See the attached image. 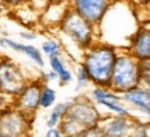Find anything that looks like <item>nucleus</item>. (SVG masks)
<instances>
[{
	"mask_svg": "<svg viewBox=\"0 0 150 137\" xmlns=\"http://www.w3.org/2000/svg\"><path fill=\"white\" fill-rule=\"evenodd\" d=\"M143 25H146V27H147V28H149V29H150V21H147V22H146V24H143Z\"/></svg>",
	"mask_w": 150,
	"mask_h": 137,
	"instance_id": "obj_32",
	"label": "nucleus"
},
{
	"mask_svg": "<svg viewBox=\"0 0 150 137\" xmlns=\"http://www.w3.org/2000/svg\"><path fill=\"white\" fill-rule=\"evenodd\" d=\"M128 4L132 6L134 10H139V8H143L147 4H150V0H128Z\"/></svg>",
	"mask_w": 150,
	"mask_h": 137,
	"instance_id": "obj_25",
	"label": "nucleus"
},
{
	"mask_svg": "<svg viewBox=\"0 0 150 137\" xmlns=\"http://www.w3.org/2000/svg\"><path fill=\"white\" fill-rule=\"evenodd\" d=\"M49 67L53 72L57 74V76L63 74L65 69H68L65 67V61L63 60V57H50L49 58Z\"/></svg>",
	"mask_w": 150,
	"mask_h": 137,
	"instance_id": "obj_21",
	"label": "nucleus"
},
{
	"mask_svg": "<svg viewBox=\"0 0 150 137\" xmlns=\"http://www.w3.org/2000/svg\"><path fill=\"white\" fill-rule=\"evenodd\" d=\"M20 36L22 39H25V40H35L36 39V33L29 32V31H22V32H20Z\"/></svg>",
	"mask_w": 150,
	"mask_h": 137,
	"instance_id": "obj_28",
	"label": "nucleus"
},
{
	"mask_svg": "<svg viewBox=\"0 0 150 137\" xmlns=\"http://www.w3.org/2000/svg\"><path fill=\"white\" fill-rule=\"evenodd\" d=\"M45 3H47V4H63L64 1L68 3V0H42Z\"/></svg>",
	"mask_w": 150,
	"mask_h": 137,
	"instance_id": "obj_30",
	"label": "nucleus"
},
{
	"mask_svg": "<svg viewBox=\"0 0 150 137\" xmlns=\"http://www.w3.org/2000/svg\"><path fill=\"white\" fill-rule=\"evenodd\" d=\"M139 74H140L142 86L150 89V58L139 61Z\"/></svg>",
	"mask_w": 150,
	"mask_h": 137,
	"instance_id": "obj_20",
	"label": "nucleus"
},
{
	"mask_svg": "<svg viewBox=\"0 0 150 137\" xmlns=\"http://www.w3.org/2000/svg\"><path fill=\"white\" fill-rule=\"evenodd\" d=\"M0 47H6V42H4V36H0Z\"/></svg>",
	"mask_w": 150,
	"mask_h": 137,
	"instance_id": "obj_31",
	"label": "nucleus"
},
{
	"mask_svg": "<svg viewBox=\"0 0 150 137\" xmlns=\"http://www.w3.org/2000/svg\"><path fill=\"white\" fill-rule=\"evenodd\" d=\"M43 137H64V136H63L61 130L57 126V127H49L47 130L45 132V136Z\"/></svg>",
	"mask_w": 150,
	"mask_h": 137,
	"instance_id": "obj_26",
	"label": "nucleus"
},
{
	"mask_svg": "<svg viewBox=\"0 0 150 137\" xmlns=\"http://www.w3.org/2000/svg\"><path fill=\"white\" fill-rule=\"evenodd\" d=\"M103 129L104 137H128L134 125V116H118L107 115L103 116L99 122Z\"/></svg>",
	"mask_w": 150,
	"mask_h": 137,
	"instance_id": "obj_10",
	"label": "nucleus"
},
{
	"mask_svg": "<svg viewBox=\"0 0 150 137\" xmlns=\"http://www.w3.org/2000/svg\"><path fill=\"white\" fill-rule=\"evenodd\" d=\"M125 51L138 61L150 58V29L146 25L140 24L129 36Z\"/></svg>",
	"mask_w": 150,
	"mask_h": 137,
	"instance_id": "obj_9",
	"label": "nucleus"
},
{
	"mask_svg": "<svg viewBox=\"0 0 150 137\" xmlns=\"http://www.w3.org/2000/svg\"><path fill=\"white\" fill-rule=\"evenodd\" d=\"M89 84H91V79L86 74V71L83 69V67L79 64L76 67V72H75V91L79 93L81 90H85Z\"/></svg>",
	"mask_w": 150,
	"mask_h": 137,
	"instance_id": "obj_18",
	"label": "nucleus"
},
{
	"mask_svg": "<svg viewBox=\"0 0 150 137\" xmlns=\"http://www.w3.org/2000/svg\"><path fill=\"white\" fill-rule=\"evenodd\" d=\"M124 104H128L138 111L139 114L147 116L150 119V89L139 86L136 89L121 94Z\"/></svg>",
	"mask_w": 150,
	"mask_h": 137,
	"instance_id": "obj_11",
	"label": "nucleus"
},
{
	"mask_svg": "<svg viewBox=\"0 0 150 137\" xmlns=\"http://www.w3.org/2000/svg\"><path fill=\"white\" fill-rule=\"evenodd\" d=\"M40 51L42 54L47 56V58L50 57H61L63 56V47L56 39L50 37L47 40H45L40 46Z\"/></svg>",
	"mask_w": 150,
	"mask_h": 137,
	"instance_id": "obj_17",
	"label": "nucleus"
},
{
	"mask_svg": "<svg viewBox=\"0 0 150 137\" xmlns=\"http://www.w3.org/2000/svg\"><path fill=\"white\" fill-rule=\"evenodd\" d=\"M13 101H14L13 97L0 93V114L7 110H10V108H13Z\"/></svg>",
	"mask_w": 150,
	"mask_h": 137,
	"instance_id": "obj_23",
	"label": "nucleus"
},
{
	"mask_svg": "<svg viewBox=\"0 0 150 137\" xmlns=\"http://www.w3.org/2000/svg\"><path fill=\"white\" fill-rule=\"evenodd\" d=\"M28 80L29 79L18 64L10 58L0 60V93L14 98L24 89Z\"/></svg>",
	"mask_w": 150,
	"mask_h": 137,
	"instance_id": "obj_5",
	"label": "nucleus"
},
{
	"mask_svg": "<svg viewBox=\"0 0 150 137\" xmlns=\"http://www.w3.org/2000/svg\"><path fill=\"white\" fill-rule=\"evenodd\" d=\"M6 42V47L14 50L17 53H21L24 56H27L31 61L36 64L38 67H45V60H43V54L40 51V48H38L36 46H32V44H25V43H20L14 40V39H10V37H4Z\"/></svg>",
	"mask_w": 150,
	"mask_h": 137,
	"instance_id": "obj_12",
	"label": "nucleus"
},
{
	"mask_svg": "<svg viewBox=\"0 0 150 137\" xmlns=\"http://www.w3.org/2000/svg\"><path fill=\"white\" fill-rule=\"evenodd\" d=\"M120 50L108 43L96 42L93 46L85 50L81 58L83 67L91 79V83L97 87H108L115 60Z\"/></svg>",
	"mask_w": 150,
	"mask_h": 137,
	"instance_id": "obj_1",
	"label": "nucleus"
},
{
	"mask_svg": "<svg viewBox=\"0 0 150 137\" xmlns=\"http://www.w3.org/2000/svg\"><path fill=\"white\" fill-rule=\"evenodd\" d=\"M43 84L45 83H42V80L39 78L29 79L28 83L24 86V89L14 97L13 108L33 118L35 114L39 111V97H40Z\"/></svg>",
	"mask_w": 150,
	"mask_h": 137,
	"instance_id": "obj_8",
	"label": "nucleus"
},
{
	"mask_svg": "<svg viewBox=\"0 0 150 137\" xmlns=\"http://www.w3.org/2000/svg\"><path fill=\"white\" fill-rule=\"evenodd\" d=\"M139 86H142L139 74V61L135 60L132 56H129L125 50L120 51L115 60L114 69H112L108 89H111L114 93L121 96Z\"/></svg>",
	"mask_w": 150,
	"mask_h": 137,
	"instance_id": "obj_2",
	"label": "nucleus"
},
{
	"mask_svg": "<svg viewBox=\"0 0 150 137\" xmlns=\"http://www.w3.org/2000/svg\"><path fill=\"white\" fill-rule=\"evenodd\" d=\"M31 116L10 108L0 114V137H29L32 127Z\"/></svg>",
	"mask_w": 150,
	"mask_h": 137,
	"instance_id": "obj_6",
	"label": "nucleus"
},
{
	"mask_svg": "<svg viewBox=\"0 0 150 137\" xmlns=\"http://www.w3.org/2000/svg\"><path fill=\"white\" fill-rule=\"evenodd\" d=\"M136 11H140V13H145V14H146L145 21L142 22V24H146L147 21H150V4H147L146 7H143V8H139V10H136Z\"/></svg>",
	"mask_w": 150,
	"mask_h": 137,
	"instance_id": "obj_29",
	"label": "nucleus"
},
{
	"mask_svg": "<svg viewBox=\"0 0 150 137\" xmlns=\"http://www.w3.org/2000/svg\"><path fill=\"white\" fill-rule=\"evenodd\" d=\"M70 107V100L63 101V103H56V105L53 108H50L47 118H46V127H57L60 125V122L64 119L67 110Z\"/></svg>",
	"mask_w": 150,
	"mask_h": 137,
	"instance_id": "obj_13",
	"label": "nucleus"
},
{
	"mask_svg": "<svg viewBox=\"0 0 150 137\" xmlns=\"http://www.w3.org/2000/svg\"><path fill=\"white\" fill-rule=\"evenodd\" d=\"M95 104H96L97 107L106 108L108 112H111V114H114V115H118V116H129V118H132L131 110H129V108H127L124 103H115V101L102 100V101H96Z\"/></svg>",
	"mask_w": 150,
	"mask_h": 137,
	"instance_id": "obj_16",
	"label": "nucleus"
},
{
	"mask_svg": "<svg viewBox=\"0 0 150 137\" xmlns=\"http://www.w3.org/2000/svg\"><path fill=\"white\" fill-rule=\"evenodd\" d=\"M114 0H68V7L89 24L99 27Z\"/></svg>",
	"mask_w": 150,
	"mask_h": 137,
	"instance_id": "obj_7",
	"label": "nucleus"
},
{
	"mask_svg": "<svg viewBox=\"0 0 150 137\" xmlns=\"http://www.w3.org/2000/svg\"><path fill=\"white\" fill-rule=\"evenodd\" d=\"M4 6H10V7H16V6H21L27 1H31V0H0Z\"/></svg>",
	"mask_w": 150,
	"mask_h": 137,
	"instance_id": "obj_27",
	"label": "nucleus"
},
{
	"mask_svg": "<svg viewBox=\"0 0 150 137\" xmlns=\"http://www.w3.org/2000/svg\"><path fill=\"white\" fill-rule=\"evenodd\" d=\"M39 79L42 80V83L47 84V83H50V82H53V80H59V76H57L56 72H53V71L50 69V71H42L40 75H39Z\"/></svg>",
	"mask_w": 150,
	"mask_h": 137,
	"instance_id": "obj_24",
	"label": "nucleus"
},
{
	"mask_svg": "<svg viewBox=\"0 0 150 137\" xmlns=\"http://www.w3.org/2000/svg\"><path fill=\"white\" fill-rule=\"evenodd\" d=\"M91 98L95 101V103H96V101H102V100L122 103L121 96L117 94V93H114L111 89H108V87H97V86H93V89L91 90Z\"/></svg>",
	"mask_w": 150,
	"mask_h": 137,
	"instance_id": "obj_15",
	"label": "nucleus"
},
{
	"mask_svg": "<svg viewBox=\"0 0 150 137\" xmlns=\"http://www.w3.org/2000/svg\"><path fill=\"white\" fill-rule=\"evenodd\" d=\"M149 126L150 123H146V122L134 118V125H132V129H131L128 137H149Z\"/></svg>",
	"mask_w": 150,
	"mask_h": 137,
	"instance_id": "obj_19",
	"label": "nucleus"
},
{
	"mask_svg": "<svg viewBox=\"0 0 150 137\" xmlns=\"http://www.w3.org/2000/svg\"><path fill=\"white\" fill-rule=\"evenodd\" d=\"M57 101V91L49 86V84H43L42 91H40V97H39V110H50L56 105Z\"/></svg>",
	"mask_w": 150,
	"mask_h": 137,
	"instance_id": "obj_14",
	"label": "nucleus"
},
{
	"mask_svg": "<svg viewBox=\"0 0 150 137\" xmlns=\"http://www.w3.org/2000/svg\"><path fill=\"white\" fill-rule=\"evenodd\" d=\"M59 28L75 46H78L79 50L85 51L97 42L96 27L85 21L70 7L65 10L59 24Z\"/></svg>",
	"mask_w": 150,
	"mask_h": 137,
	"instance_id": "obj_3",
	"label": "nucleus"
},
{
	"mask_svg": "<svg viewBox=\"0 0 150 137\" xmlns=\"http://www.w3.org/2000/svg\"><path fill=\"white\" fill-rule=\"evenodd\" d=\"M79 137H104V133H103L100 123H97V125H93V126L85 129Z\"/></svg>",
	"mask_w": 150,
	"mask_h": 137,
	"instance_id": "obj_22",
	"label": "nucleus"
},
{
	"mask_svg": "<svg viewBox=\"0 0 150 137\" xmlns=\"http://www.w3.org/2000/svg\"><path fill=\"white\" fill-rule=\"evenodd\" d=\"M102 118L103 114L100 112L99 107L91 97L85 94H78L72 100H70V107L64 116V119L71 121L83 130L93 125H97L102 121Z\"/></svg>",
	"mask_w": 150,
	"mask_h": 137,
	"instance_id": "obj_4",
	"label": "nucleus"
}]
</instances>
